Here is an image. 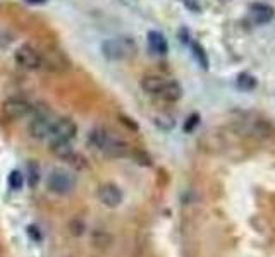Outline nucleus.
I'll return each mask as SVG.
<instances>
[{"label":"nucleus","mask_w":275,"mask_h":257,"mask_svg":"<svg viewBox=\"0 0 275 257\" xmlns=\"http://www.w3.org/2000/svg\"><path fill=\"white\" fill-rule=\"evenodd\" d=\"M98 199L107 208H119L124 195H122V190L115 184H103L98 189Z\"/></svg>","instance_id":"nucleus-6"},{"label":"nucleus","mask_w":275,"mask_h":257,"mask_svg":"<svg viewBox=\"0 0 275 257\" xmlns=\"http://www.w3.org/2000/svg\"><path fill=\"white\" fill-rule=\"evenodd\" d=\"M200 124V115L198 113H191L189 117H187L186 124H184V132H193L194 127Z\"/></svg>","instance_id":"nucleus-18"},{"label":"nucleus","mask_w":275,"mask_h":257,"mask_svg":"<svg viewBox=\"0 0 275 257\" xmlns=\"http://www.w3.org/2000/svg\"><path fill=\"white\" fill-rule=\"evenodd\" d=\"M183 2H184V5H186L189 10H193V12H201V7L196 0H183Z\"/></svg>","instance_id":"nucleus-20"},{"label":"nucleus","mask_w":275,"mask_h":257,"mask_svg":"<svg viewBox=\"0 0 275 257\" xmlns=\"http://www.w3.org/2000/svg\"><path fill=\"white\" fill-rule=\"evenodd\" d=\"M121 122H122L124 125H128V127H131L133 130L138 129V125L135 124V122H131V118H128V117H121Z\"/></svg>","instance_id":"nucleus-21"},{"label":"nucleus","mask_w":275,"mask_h":257,"mask_svg":"<svg viewBox=\"0 0 275 257\" xmlns=\"http://www.w3.org/2000/svg\"><path fill=\"white\" fill-rule=\"evenodd\" d=\"M2 111L5 117L16 120V118H23L30 113L31 105L26 100H23V98H9L7 101H3Z\"/></svg>","instance_id":"nucleus-4"},{"label":"nucleus","mask_w":275,"mask_h":257,"mask_svg":"<svg viewBox=\"0 0 275 257\" xmlns=\"http://www.w3.org/2000/svg\"><path fill=\"white\" fill-rule=\"evenodd\" d=\"M7 184H9V187L12 190H19V189H23V185H24V177L21 175V172L14 170V172H10L9 179H7Z\"/></svg>","instance_id":"nucleus-16"},{"label":"nucleus","mask_w":275,"mask_h":257,"mask_svg":"<svg viewBox=\"0 0 275 257\" xmlns=\"http://www.w3.org/2000/svg\"><path fill=\"white\" fill-rule=\"evenodd\" d=\"M146 38H148V46H150L151 52L157 53V55H167L169 43L160 31H148Z\"/></svg>","instance_id":"nucleus-9"},{"label":"nucleus","mask_w":275,"mask_h":257,"mask_svg":"<svg viewBox=\"0 0 275 257\" xmlns=\"http://www.w3.org/2000/svg\"><path fill=\"white\" fill-rule=\"evenodd\" d=\"M157 96L162 98L164 101H177L181 96H183V88H181L179 82L167 81V84L164 86V89H162Z\"/></svg>","instance_id":"nucleus-11"},{"label":"nucleus","mask_w":275,"mask_h":257,"mask_svg":"<svg viewBox=\"0 0 275 257\" xmlns=\"http://www.w3.org/2000/svg\"><path fill=\"white\" fill-rule=\"evenodd\" d=\"M76 134H78V125L74 124L69 118H59V120L53 122L52 127V141H66L69 143L71 139H74Z\"/></svg>","instance_id":"nucleus-5"},{"label":"nucleus","mask_w":275,"mask_h":257,"mask_svg":"<svg viewBox=\"0 0 275 257\" xmlns=\"http://www.w3.org/2000/svg\"><path fill=\"white\" fill-rule=\"evenodd\" d=\"M52 127H53V122L48 117H45V115H40V117L33 118V122L30 124V134L35 139L42 141L52 134Z\"/></svg>","instance_id":"nucleus-8"},{"label":"nucleus","mask_w":275,"mask_h":257,"mask_svg":"<svg viewBox=\"0 0 275 257\" xmlns=\"http://www.w3.org/2000/svg\"><path fill=\"white\" fill-rule=\"evenodd\" d=\"M108 137L110 136H108L103 129H95V130H92V134H90V144H92L93 147H96V149L103 151Z\"/></svg>","instance_id":"nucleus-13"},{"label":"nucleus","mask_w":275,"mask_h":257,"mask_svg":"<svg viewBox=\"0 0 275 257\" xmlns=\"http://www.w3.org/2000/svg\"><path fill=\"white\" fill-rule=\"evenodd\" d=\"M76 187V175L66 168H53L46 177V189L52 194L66 195Z\"/></svg>","instance_id":"nucleus-1"},{"label":"nucleus","mask_w":275,"mask_h":257,"mask_svg":"<svg viewBox=\"0 0 275 257\" xmlns=\"http://www.w3.org/2000/svg\"><path fill=\"white\" fill-rule=\"evenodd\" d=\"M153 124L162 130H171V129H174V125H176V120H174L171 115L162 113V115L153 117Z\"/></svg>","instance_id":"nucleus-15"},{"label":"nucleus","mask_w":275,"mask_h":257,"mask_svg":"<svg viewBox=\"0 0 275 257\" xmlns=\"http://www.w3.org/2000/svg\"><path fill=\"white\" fill-rule=\"evenodd\" d=\"M249 16L255 24H267L275 17V10L272 5H267L263 2H253L249 5Z\"/></svg>","instance_id":"nucleus-7"},{"label":"nucleus","mask_w":275,"mask_h":257,"mask_svg":"<svg viewBox=\"0 0 275 257\" xmlns=\"http://www.w3.org/2000/svg\"><path fill=\"white\" fill-rule=\"evenodd\" d=\"M102 52L108 60H122L135 52V43L131 39H107L102 45Z\"/></svg>","instance_id":"nucleus-2"},{"label":"nucleus","mask_w":275,"mask_h":257,"mask_svg":"<svg viewBox=\"0 0 275 257\" xmlns=\"http://www.w3.org/2000/svg\"><path fill=\"white\" fill-rule=\"evenodd\" d=\"M28 172H30V177H28V180H30V185L31 187H36L40 182V168L36 163H30L28 165Z\"/></svg>","instance_id":"nucleus-17"},{"label":"nucleus","mask_w":275,"mask_h":257,"mask_svg":"<svg viewBox=\"0 0 275 257\" xmlns=\"http://www.w3.org/2000/svg\"><path fill=\"white\" fill-rule=\"evenodd\" d=\"M167 84V79H164L162 75H144L143 79H141V88L144 89L146 93H150V95H155L157 96L158 93L164 89V86Z\"/></svg>","instance_id":"nucleus-10"},{"label":"nucleus","mask_w":275,"mask_h":257,"mask_svg":"<svg viewBox=\"0 0 275 257\" xmlns=\"http://www.w3.org/2000/svg\"><path fill=\"white\" fill-rule=\"evenodd\" d=\"M191 52H193V55H194V59H196L198 65H200L203 71H208L210 60H208V55H206L203 46H201L198 41H191Z\"/></svg>","instance_id":"nucleus-12"},{"label":"nucleus","mask_w":275,"mask_h":257,"mask_svg":"<svg viewBox=\"0 0 275 257\" xmlns=\"http://www.w3.org/2000/svg\"><path fill=\"white\" fill-rule=\"evenodd\" d=\"M177 36H179V41L183 43V45H191V33L186 26L179 28V35Z\"/></svg>","instance_id":"nucleus-19"},{"label":"nucleus","mask_w":275,"mask_h":257,"mask_svg":"<svg viewBox=\"0 0 275 257\" xmlns=\"http://www.w3.org/2000/svg\"><path fill=\"white\" fill-rule=\"evenodd\" d=\"M14 59H16V64L19 65V67L26 69V71H36V69H40L43 65L42 55H40L31 45L19 46L16 55H14Z\"/></svg>","instance_id":"nucleus-3"},{"label":"nucleus","mask_w":275,"mask_h":257,"mask_svg":"<svg viewBox=\"0 0 275 257\" xmlns=\"http://www.w3.org/2000/svg\"><path fill=\"white\" fill-rule=\"evenodd\" d=\"M24 2L31 3V5H43V3H46L48 0H24Z\"/></svg>","instance_id":"nucleus-22"},{"label":"nucleus","mask_w":275,"mask_h":257,"mask_svg":"<svg viewBox=\"0 0 275 257\" xmlns=\"http://www.w3.org/2000/svg\"><path fill=\"white\" fill-rule=\"evenodd\" d=\"M256 77L248 72H242V74L237 75V88L242 89V91H253L256 88Z\"/></svg>","instance_id":"nucleus-14"}]
</instances>
